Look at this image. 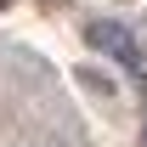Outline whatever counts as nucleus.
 I'll use <instances>...</instances> for the list:
<instances>
[{
    "instance_id": "1",
    "label": "nucleus",
    "mask_w": 147,
    "mask_h": 147,
    "mask_svg": "<svg viewBox=\"0 0 147 147\" xmlns=\"http://www.w3.org/2000/svg\"><path fill=\"white\" fill-rule=\"evenodd\" d=\"M85 40H91L96 51H108L113 62H125V68H142V45H136V40H130L119 23H91V28H85Z\"/></svg>"
}]
</instances>
